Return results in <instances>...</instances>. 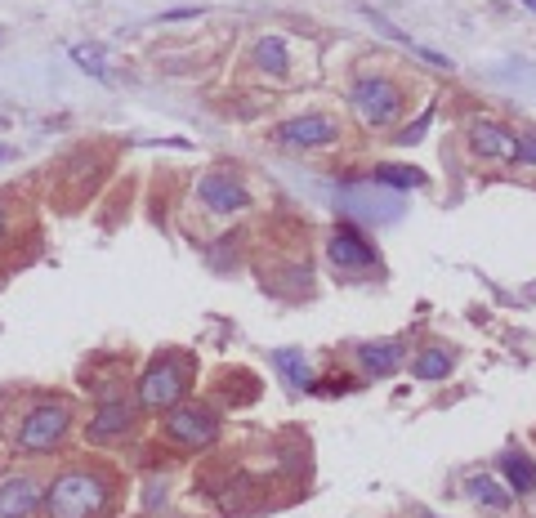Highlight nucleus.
<instances>
[{
    "instance_id": "f8f14e48",
    "label": "nucleus",
    "mask_w": 536,
    "mask_h": 518,
    "mask_svg": "<svg viewBox=\"0 0 536 518\" xmlns=\"http://www.w3.org/2000/svg\"><path fill=\"white\" fill-rule=\"evenodd\" d=\"M255 68L259 72H268V77H287L291 72V54H287V36H278V32H268V36H259L255 41Z\"/></svg>"
},
{
    "instance_id": "4be33fe9",
    "label": "nucleus",
    "mask_w": 536,
    "mask_h": 518,
    "mask_svg": "<svg viewBox=\"0 0 536 518\" xmlns=\"http://www.w3.org/2000/svg\"><path fill=\"white\" fill-rule=\"evenodd\" d=\"M429 117H434V112H425V117H420L411 130H402V134H398V143H411V139H420V134H425V125H429Z\"/></svg>"
},
{
    "instance_id": "6e6552de",
    "label": "nucleus",
    "mask_w": 536,
    "mask_h": 518,
    "mask_svg": "<svg viewBox=\"0 0 536 518\" xmlns=\"http://www.w3.org/2000/svg\"><path fill=\"white\" fill-rule=\"evenodd\" d=\"M469 143H474V152L487 157V161H514L518 134H514L509 125H500V121L478 117V121H469Z\"/></svg>"
},
{
    "instance_id": "2eb2a0df",
    "label": "nucleus",
    "mask_w": 536,
    "mask_h": 518,
    "mask_svg": "<svg viewBox=\"0 0 536 518\" xmlns=\"http://www.w3.org/2000/svg\"><path fill=\"white\" fill-rule=\"evenodd\" d=\"M411 376L416 380H447L451 376V353L447 349H425L420 358H411Z\"/></svg>"
},
{
    "instance_id": "ddd939ff",
    "label": "nucleus",
    "mask_w": 536,
    "mask_h": 518,
    "mask_svg": "<svg viewBox=\"0 0 536 518\" xmlns=\"http://www.w3.org/2000/svg\"><path fill=\"white\" fill-rule=\"evenodd\" d=\"M402 358H407V349H402L398 340H385V344H362V349H358V362H362V371H367V376H394V371L402 367Z\"/></svg>"
},
{
    "instance_id": "39448f33",
    "label": "nucleus",
    "mask_w": 536,
    "mask_h": 518,
    "mask_svg": "<svg viewBox=\"0 0 536 518\" xmlns=\"http://www.w3.org/2000/svg\"><path fill=\"white\" fill-rule=\"evenodd\" d=\"M183 398V367L175 358H157L143 380H139V407L148 411H170L175 402Z\"/></svg>"
},
{
    "instance_id": "1a4fd4ad",
    "label": "nucleus",
    "mask_w": 536,
    "mask_h": 518,
    "mask_svg": "<svg viewBox=\"0 0 536 518\" xmlns=\"http://www.w3.org/2000/svg\"><path fill=\"white\" fill-rule=\"evenodd\" d=\"M41 509V487L28 473H10L0 482V518H32Z\"/></svg>"
},
{
    "instance_id": "f3484780",
    "label": "nucleus",
    "mask_w": 536,
    "mask_h": 518,
    "mask_svg": "<svg viewBox=\"0 0 536 518\" xmlns=\"http://www.w3.org/2000/svg\"><path fill=\"white\" fill-rule=\"evenodd\" d=\"M371 179L385 183V188H420V183H425V174H420L416 166H376Z\"/></svg>"
},
{
    "instance_id": "0eeeda50",
    "label": "nucleus",
    "mask_w": 536,
    "mask_h": 518,
    "mask_svg": "<svg viewBox=\"0 0 536 518\" xmlns=\"http://www.w3.org/2000/svg\"><path fill=\"white\" fill-rule=\"evenodd\" d=\"M197 197H201V206H206L210 214H237V210L250 206V192H246L241 179H232V174H206V179L197 183Z\"/></svg>"
},
{
    "instance_id": "20e7f679",
    "label": "nucleus",
    "mask_w": 536,
    "mask_h": 518,
    "mask_svg": "<svg viewBox=\"0 0 536 518\" xmlns=\"http://www.w3.org/2000/svg\"><path fill=\"white\" fill-rule=\"evenodd\" d=\"M161 433L175 442V447H188V451H197V447H210L215 438H219V420L206 411V407H197V402H188V407H170L166 411V420H161Z\"/></svg>"
},
{
    "instance_id": "4468645a",
    "label": "nucleus",
    "mask_w": 536,
    "mask_h": 518,
    "mask_svg": "<svg viewBox=\"0 0 536 518\" xmlns=\"http://www.w3.org/2000/svg\"><path fill=\"white\" fill-rule=\"evenodd\" d=\"M500 478H505V482H509V491H518V496L536 491V465H532V456L509 451V456L500 460Z\"/></svg>"
},
{
    "instance_id": "9b49d317",
    "label": "nucleus",
    "mask_w": 536,
    "mask_h": 518,
    "mask_svg": "<svg viewBox=\"0 0 536 518\" xmlns=\"http://www.w3.org/2000/svg\"><path fill=\"white\" fill-rule=\"evenodd\" d=\"M130 425H134V407H126V402H103V407L94 411V420H90L85 433H90L94 442H112V438H126Z\"/></svg>"
},
{
    "instance_id": "9d476101",
    "label": "nucleus",
    "mask_w": 536,
    "mask_h": 518,
    "mask_svg": "<svg viewBox=\"0 0 536 518\" xmlns=\"http://www.w3.org/2000/svg\"><path fill=\"white\" fill-rule=\"evenodd\" d=\"M331 259H336L340 269H371L376 264V250H371V241L353 223H340L331 232Z\"/></svg>"
},
{
    "instance_id": "6ab92c4d",
    "label": "nucleus",
    "mask_w": 536,
    "mask_h": 518,
    "mask_svg": "<svg viewBox=\"0 0 536 518\" xmlns=\"http://www.w3.org/2000/svg\"><path fill=\"white\" fill-rule=\"evenodd\" d=\"M72 59L90 72V77H99V81H108V68H103V50L99 45H72Z\"/></svg>"
},
{
    "instance_id": "a211bd4d",
    "label": "nucleus",
    "mask_w": 536,
    "mask_h": 518,
    "mask_svg": "<svg viewBox=\"0 0 536 518\" xmlns=\"http://www.w3.org/2000/svg\"><path fill=\"white\" fill-rule=\"evenodd\" d=\"M278 367L287 371V380H291L296 389H309V384H313V376H309V362H305L300 353H278Z\"/></svg>"
},
{
    "instance_id": "423d86ee",
    "label": "nucleus",
    "mask_w": 536,
    "mask_h": 518,
    "mask_svg": "<svg viewBox=\"0 0 536 518\" xmlns=\"http://www.w3.org/2000/svg\"><path fill=\"white\" fill-rule=\"evenodd\" d=\"M340 139V121L327 112H309V117H291L273 130V143L282 148H327Z\"/></svg>"
},
{
    "instance_id": "7ed1b4c3",
    "label": "nucleus",
    "mask_w": 536,
    "mask_h": 518,
    "mask_svg": "<svg viewBox=\"0 0 536 518\" xmlns=\"http://www.w3.org/2000/svg\"><path fill=\"white\" fill-rule=\"evenodd\" d=\"M68 429H72L68 402H37V407L23 416L14 442H19V451H54V447L68 438Z\"/></svg>"
},
{
    "instance_id": "dca6fc26",
    "label": "nucleus",
    "mask_w": 536,
    "mask_h": 518,
    "mask_svg": "<svg viewBox=\"0 0 536 518\" xmlns=\"http://www.w3.org/2000/svg\"><path fill=\"white\" fill-rule=\"evenodd\" d=\"M465 491H469L478 505H491V509H505V505H509V491H505L496 478H487V473H474V478L465 482Z\"/></svg>"
},
{
    "instance_id": "412c9836",
    "label": "nucleus",
    "mask_w": 536,
    "mask_h": 518,
    "mask_svg": "<svg viewBox=\"0 0 536 518\" xmlns=\"http://www.w3.org/2000/svg\"><path fill=\"white\" fill-rule=\"evenodd\" d=\"M309 389L331 398V393H345V389H353V380H318V384H309Z\"/></svg>"
},
{
    "instance_id": "5701e85b",
    "label": "nucleus",
    "mask_w": 536,
    "mask_h": 518,
    "mask_svg": "<svg viewBox=\"0 0 536 518\" xmlns=\"http://www.w3.org/2000/svg\"><path fill=\"white\" fill-rule=\"evenodd\" d=\"M0 237H5V206H0Z\"/></svg>"
},
{
    "instance_id": "aec40b11",
    "label": "nucleus",
    "mask_w": 536,
    "mask_h": 518,
    "mask_svg": "<svg viewBox=\"0 0 536 518\" xmlns=\"http://www.w3.org/2000/svg\"><path fill=\"white\" fill-rule=\"evenodd\" d=\"M514 161L536 170V134H518V148H514Z\"/></svg>"
},
{
    "instance_id": "b1692460",
    "label": "nucleus",
    "mask_w": 536,
    "mask_h": 518,
    "mask_svg": "<svg viewBox=\"0 0 536 518\" xmlns=\"http://www.w3.org/2000/svg\"><path fill=\"white\" fill-rule=\"evenodd\" d=\"M523 5H527V10H532V14H536V0H523Z\"/></svg>"
},
{
    "instance_id": "f257e3e1",
    "label": "nucleus",
    "mask_w": 536,
    "mask_h": 518,
    "mask_svg": "<svg viewBox=\"0 0 536 518\" xmlns=\"http://www.w3.org/2000/svg\"><path fill=\"white\" fill-rule=\"evenodd\" d=\"M108 500H112L108 478L90 469H68L50 482V491H41V509L50 518H103Z\"/></svg>"
},
{
    "instance_id": "f03ea898",
    "label": "nucleus",
    "mask_w": 536,
    "mask_h": 518,
    "mask_svg": "<svg viewBox=\"0 0 536 518\" xmlns=\"http://www.w3.org/2000/svg\"><path fill=\"white\" fill-rule=\"evenodd\" d=\"M349 103H353L358 121H362V125H371V130H389V125L407 112V94L398 90V81H389V77H380V72L358 77V81H353Z\"/></svg>"
}]
</instances>
